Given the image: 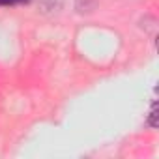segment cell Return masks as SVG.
I'll return each instance as SVG.
<instances>
[{"label":"cell","mask_w":159,"mask_h":159,"mask_svg":"<svg viewBox=\"0 0 159 159\" xmlns=\"http://www.w3.org/2000/svg\"><path fill=\"white\" fill-rule=\"evenodd\" d=\"M150 125L157 127V111H152V114H150Z\"/></svg>","instance_id":"obj_1"},{"label":"cell","mask_w":159,"mask_h":159,"mask_svg":"<svg viewBox=\"0 0 159 159\" xmlns=\"http://www.w3.org/2000/svg\"><path fill=\"white\" fill-rule=\"evenodd\" d=\"M15 2H25V0H0V4H15Z\"/></svg>","instance_id":"obj_2"}]
</instances>
